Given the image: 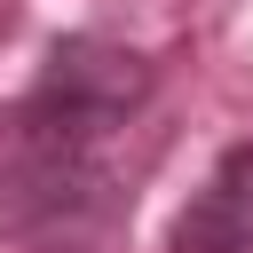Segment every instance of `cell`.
<instances>
[{"instance_id":"cell-1","label":"cell","mask_w":253,"mask_h":253,"mask_svg":"<svg viewBox=\"0 0 253 253\" xmlns=\"http://www.w3.org/2000/svg\"><path fill=\"white\" fill-rule=\"evenodd\" d=\"M150 103V63L111 40H55L0 142V237L24 253H111L126 190L111 142Z\"/></svg>"},{"instance_id":"cell-2","label":"cell","mask_w":253,"mask_h":253,"mask_svg":"<svg viewBox=\"0 0 253 253\" xmlns=\"http://www.w3.org/2000/svg\"><path fill=\"white\" fill-rule=\"evenodd\" d=\"M166 253H253V142H229L206 190L174 213Z\"/></svg>"}]
</instances>
